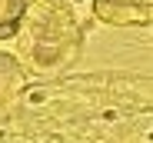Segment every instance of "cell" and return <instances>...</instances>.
Instances as JSON below:
<instances>
[{
    "label": "cell",
    "mask_w": 153,
    "mask_h": 143,
    "mask_svg": "<svg viewBox=\"0 0 153 143\" xmlns=\"http://www.w3.org/2000/svg\"><path fill=\"white\" fill-rule=\"evenodd\" d=\"M0 143H153V77L80 73L27 83Z\"/></svg>",
    "instance_id": "obj_1"
},
{
    "label": "cell",
    "mask_w": 153,
    "mask_h": 143,
    "mask_svg": "<svg viewBox=\"0 0 153 143\" xmlns=\"http://www.w3.org/2000/svg\"><path fill=\"white\" fill-rule=\"evenodd\" d=\"M83 23L73 0H30L17 33V57L37 77H60L80 60Z\"/></svg>",
    "instance_id": "obj_2"
},
{
    "label": "cell",
    "mask_w": 153,
    "mask_h": 143,
    "mask_svg": "<svg viewBox=\"0 0 153 143\" xmlns=\"http://www.w3.org/2000/svg\"><path fill=\"white\" fill-rule=\"evenodd\" d=\"M90 13L107 27H153V0H90Z\"/></svg>",
    "instance_id": "obj_3"
},
{
    "label": "cell",
    "mask_w": 153,
    "mask_h": 143,
    "mask_svg": "<svg viewBox=\"0 0 153 143\" xmlns=\"http://www.w3.org/2000/svg\"><path fill=\"white\" fill-rule=\"evenodd\" d=\"M27 73H30V70L23 67V60L17 53L0 50V116H4L13 107V100L27 90V83H30Z\"/></svg>",
    "instance_id": "obj_4"
},
{
    "label": "cell",
    "mask_w": 153,
    "mask_h": 143,
    "mask_svg": "<svg viewBox=\"0 0 153 143\" xmlns=\"http://www.w3.org/2000/svg\"><path fill=\"white\" fill-rule=\"evenodd\" d=\"M27 4L30 0H0V40H13L20 33Z\"/></svg>",
    "instance_id": "obj_5"
}]
</instances>
